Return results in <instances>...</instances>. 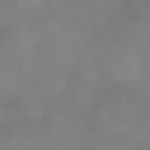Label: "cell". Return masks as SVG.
Segmentation results:
<instances>
[]
</instances>
